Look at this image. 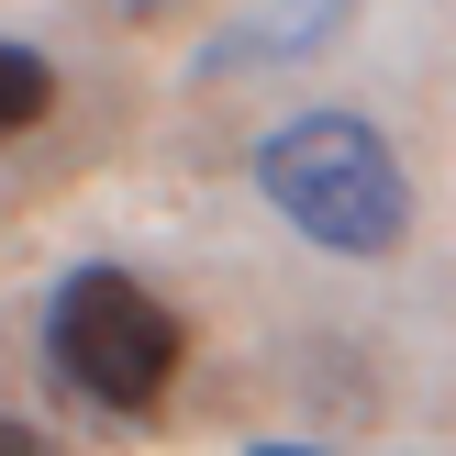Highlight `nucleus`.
I'll list each match as a JSON object with an SVG mask.
<instances>
[{
    "mask_svg": "<svg viewBox=\"0 0 456 456\" xmlns=\"http://www.w3.org/2000/svg\"><path fill=\"white\" fill-rule=\"evenodd\" d=\"M256 456H334V445H256Z\"/></svg>",
    "mask_w": 456,
    "mask_h": 456,
    "instance_id": "6",
    "label": "nucleus"
},
{
    "mask_svg": "<svg viewBox=\"0 0 456 456\" xmlns=\"http://www.w3.org/2000/svg\"><path fill=\"white\" fill-rule=\"evenodd\" d=\"M356 22V0H279V12H256V22H234V34L212 45L200 67H256V56H301V45H323V34H346Z\"/></svg>",
    "mask_w": 456,
    "mask_h": 456,
    "instance_id": "3",
    "label": "nucleus"
},
{
    "mask_svg": "<svg viewBox=\"0 0 456 456\" xmlns=\"http://www.w3.org/2000/svg\"><path fill=\"white\" fill-rule=\"evenodd\" d=\"M0 456H56V445H45L34 423H12V412H0Z\"/></svg>",
    "mask_w": 456,
    "mask_h": 456,
    "instance_id": "5",
    "label": "nucleus"
},
{
    "mask_svg": "<svg viewBox=\"0 0 456 456\" xmlns=\"http://www.w3.org/2000/svg\"><path fill=\"white\" fill-rule=\"evenodd\" d=\"M134 12H167V0H134Z\"/></svg>",
    "mask_w": 456,
    "mask_h": 456,
    "instance_id": "7",
    "label": "nucleus"
},
{
    "mask_svg": "<svg viewBox=\"0 0 456 456\" xmlns=\"http://www.w3.org/2000/svg\"><path fill=\"white\" fill-rule=\"evenodd\" d=\"M245 167H256L267 212L312 234L323 256H401V234H412V178L368 111H289L256 134Z\"/></svg>",
    "mask_w": 456,
    "mask_h": 456,
    "instance_id": "1",
    "label": "nucleus"
},
{
    "mask_svg": "<svg viewBox=\"0 0 456 456\" xmlns=\"http://www.w3.org/2000/svg\"><path fill=\"white\" fill-rule=\"evenodd\" d=\"M45 346H56V379L78 401H101V412H156L178 379V356H190V334H178V312L156 301L134 267H78V279L56 289V312H45Z\"/></svg>",
    "mask_w": 456,
    "mask_h": 456,
    "instance_id": "2",
    "label": "nucleus"
},
{
    "mask_svg": "<svg viewBox=\"0 0 456 456\" xmlns=\"http://www.w3.org/2000/svg\"><path fill=\"white\" fill-rule=\"evenodd\" d=\"M45 111H56V67H45L34 45L0 34V145H12V134H34Z\"/></svg>",
    "mask_w": 456,
    "mask_h": 456,
    "instance_id": "4",
    "label": "nucleus"
}]
</instances>
